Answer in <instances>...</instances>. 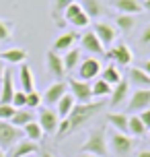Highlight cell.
Returning a JSON list of instances; mask_svg holds the SVG:
<instances>
[{
    "label": "cell",
    "mask_w": 150,
    "mask_h": 157,
    "mask_svg": "<svg viewBox=\"0 0 150 157\" xmlns=\"http://www.w3.org/2000/svg\"><path fill=\"white\" fill-rule=\"evenodd\" d=\"M2 75H4V62L0 60V81H2Z\"/></svg>",
    "instance_id": "ee69618b"
},
{
    "label": "cell",
    "mask_w": 150,
    "mask_h": 157,
    "mask_svg": "<svg viewBox=\"0 0 150 157\" xmlns=\"http://www.w3.org/2000/svg\"><path fill=\"white\" fill-rule=\"evenodd\" d=\"M138 116H140V120H142V124L146 126V130H148V128H150V108L142 110L140 114H138Z\"/></svg>",
    "instance_id": "f35d334b"
},
{
    "label": "cell",
    "mask_w": 150,
    "mask_h": 157,
    "mask_svg": "<svg viewBox=\"0 0 150 157\" xmlns=\"http://www.w3.org/2000/svg\"><path fill=\"white\" fill-rule=\"evenodd\" d=\"M146 132V126L142 124V120H140V116H130L127 118V134L130 136H142V134Z\"/></svg>",
    "instance_id": "f1b7e54d"
},
{
    "label": "cell",
    "mask_w": 150,
    "mask_h": 157,
    "mask_svg": "<svg viewBox=\"0 0 150 157\" xmlns=\"http://www.w3.org/2000/svg\"><path fill=\"white\" fill-rule=\"evenodd\" d=\"M115 25L119 27V31L130 33L136 27V17L134 15H123V13H119L117 19H115Z\"/></svg>",
    "instance_id": "f546056e"
},
{
    "label": "cell",
    "mask_w": 150,
    "mask_h": 157,
    "mask_svg": "<svg viewBox=\"0 0 150 157\" xmlns=\"http://www.w3.org/2000/svg\"><path fill=\"white\" fill-rule=\"evenodd\" d=\"M41 103H43V101H41V95L37 93L35 89L27 93V103H25V108H27V110H35V108H39Z\"/></svg>",
    "instance_id": "836d02e7"
},
{
    "label": "cell",
    "mask_w": 150,
    "mask_h": 157,
    "mask_svg": "<svg viewBox=\"0 0 150 157\" xmlns=\"http://www.w3.org/2000/svg\"><path fill=\"white\" fill-rule=\"evenodd\" d=\"M80 13H82V6H80V2H76V0H74V2H72L70 6H68L66 10H64V21L68 23L70 19H74V17H76V15H80Z\"/></svg>",
    "instance_id": "d590c367"
},
{
    "label": "cell",
    "mask_w": 150,
    "mask_h": 157,
    "mask_svg": "<svg viewBox=\"0 0 150 157\" xmlns=\"http://www.w3.org/2000/svg\"><path fill=\"white\" fill-rule=\"evenodd\" d=\"M39 155H41V157H55V155H52L49 151H39Z\"/></svg>",
    "instance_id": "7bdbcfd3"
},
{
    "label": "cell",
    "mask_w": 150,
    "mask_h": 157,
    "mask_svg": "<svg viewBox=\"0 0 150 157\" xmlns=\"http://www.w3.org/2000/svg\"><path fill=\"white\" fill-rule=\"evenodd\" d=\"M39 126L43 134H55L60 126V116L54 108H41L39 110Z\"/></svg>",
    "instance_id": "8992f818"
},
{
    "label": "cell",
    "mask_w": 150,
    "mask_h": 157,
    "mask_svg": "<svg viewBox=\"0 0 150 157\" xmlns=\"http://www.w3.org/2000/svg\"><path fill=\"white\" fill-rule=\"evenodd\" d=\"M140 68H142L144 72H148V75H150V58H146V60H144V64L140 66Z\"/></svg>",
    "instance_id": "60d3db41"
},
{
    "label": "cell",
    "mask_w": 150,
    "mask_h": 157,
    "mask_svg": "<svg viewBox=\"0 0 150 157\" xmlns=\"http://www.w3.org/2000/svg\"><path fill=\"white\" fill-rule=\"evenodd\" d=\"M74 0H52V19L58 27H64V10L70 6Z\"/></svg>",
    "instance_id": "44dd1931"
},
{
    "label": "cell",
    "mask_w": 150,
    "mask_h": 157,
    "mask_svg": "<svg viewBox=\"0 0 150 157\" xmlns=\"http://www.w3.org/2000/svg\"><path fill=\"white\" fill-rule=\"evenodd\" d=\"M76 39H78V33L76 31H66V33H62V35H58L54 39V48L52 50L54 52H68V50L74 48Z\"/></svg>",
    "instance_id": "e0dca14e"
},
{
    "label": "cell",
    "mask_w": 150,
    "mask_h": 157,
    "mask_svg": "<svg viewBox=\"0 0 150 157\" xmlns=\"http://www.w3.org/2000/svg\"><path fill=\"white\" fill-rule=\"evenodd\" d=\"M62 60H64V68H66V72L74 71V68L80 64V50H76V48L68 50V52L62 56Z\"/></svg>",
    "instance_id": "83f0119b"
},
{
    "label": "cell",
    "mask_w": 150,
    "mask_h": 157,
    "mask_svg": "<svg viewBox=\"0 0 150 157\" xmlns=\"http://www.w3.org/2000/svg\"><path fill=\"white\" fill-rule=\"evenodd\" d=\"M19 83H21V91H25V93H29V91H33L35 89V85H33V72L31 68H29V64H21V71H19Z\"/></svg>",
    "instance_id": "7402d4cb"
},
{
    "label": "cell",
    "mask_w": 150,
    "mask_h": 157,
    "mask_svg": "<svg viewBox=\"0 0 150 157\" xmlns=\"http://www.w3.org/2000/svg\"><path fill=\"white\" fill-rule=\"evenodd\" d=\"M103 110V101L101 99H97V101H88V103H74V108L70 110V114L60 120V126H58V136L62 139L66 134L74 132V130H78L82 126L87 124L88 120H93V118Z\"/></svg>",
    "instance_id": "6da1fadb"
},
{
    "label": "cell",
    "mask_w": 150,
    "mask_h": 157,
    "mask_svg": "<svg viewBox=\"0 0 150 157\" xmlns=\"http://www.w3.org/2000/svg\"><path fill=\"white\" fill-rule=\"evenodd\" d=\"M113 6L117 8L119 13H123V15H134V17L144 10L140 0H113Z\"/></svg>",
    "instance_id": "d6986e66"
},
{
    "label": "cell",
    "mask_w": 150,
    "mask_h": 157,
    "mask_svg": "<svg viewBox=\"0 0 150 157\" xmlns=\"http://www.w3.org/2000/svg\"><path fill=\"white\" fill-rule=\"evenodd\" d=\"M25 103H27V93L21 91V89H16L12 99H10V105H15L16 110H21V108H25Z\"/></svg>",
    "instance_id": "8d00e7d4"
},
{
    "label": "cell",
    "mask_w": 150,
    "mask_h": 157,
    "mask_svg": "<svg viewBox=\"0 0 150 157\" xmlns=\"http://www.w3.org/2000/svg\"><path fill=\"white\" fill-rule=\"evenodd\" d=\"M146 108H150V89H136L130 97L127 110L136 114V112H142Z\"/></svg>",
    "instance_id": "8fae6325"
},
{
    "label": "cell",
    "mask_w": 150,
    "mask_h": 157,
    "mask_svg": "<svg viewBox=\"0 0 150 157\" xmlns=\"http://www.w3.org/2000/svg\"><path fill=\"white\" fill-rule=\"evenodd\" d=\"M0 60L6 64H23L27 60V50L25 48H10L0 52Z\"/></svg>",
    "instance_id": "ac0fdd59"
},
{
    "label": "cell",
    "mask_w": 150,
    "mask_h": 157,
    "mask_svg": "<svg viewBox=\"0 0 150 157\" xmlns=\"http://www.w3.org/2000/svg\"><path fill=\"white\" fill-rule=\"evenodd\" d=\"M66 85H68V89H70V95L74 97V101H78V103L93 101V87H91V83H88V81L70 78Z\"/></svg>",
    "instance_id": "5b68a950"
},
{
    "label": "cell",
    "mask_w": 150,
    "mask_h": 157,
    "mask_svg": "<svg viewBox=\"0 0 150 157\" xmlns=\"http://www.w3.org/2000/svg\"><path fill=\"white\" fill-rule=\"evenodd\" d=\"M35 116H33V110H27V108H21V110L15 112V116L10 118V124H15L16 128H23L25 124L33 122Z\"/></svg>",
    "instance_id": "cb8c5ba5"
},
{
    "label": "cell",
    "mask_w": 150,
    "mask_h": 157,
    "mask_svg": "<svg viewBox=\"0 0 150 157\" xmlns=\"http://www.w3.org/2000/svg\"><path fill=\"white\" fill-rule=\"evenodd\" d=\"M91 87H93V97H97V99H103V97L111 95V91H113V87L109 83H105L103 78H97Z\"/></svg>",
    "instance_id": "4dcf8cb0"
},
{
    "label": "cell",
    "mask_w": 150,
    "mask_h": 157,
    "mask_svg": "<svg viewBox=\"0 0 150 157\" xmlns=\"http://www.w3.org/2000/svg\"><path fill=\"white\" fill-rule=\"evenodd\" d=\"M101 78L105 81V83H109V85L113 87V85H117V83H119V81H121L123 77L119 75V71L115 68V66H113V64H109L107 68H103V75H101Z\"/></svg>",
    "instance_id": "1f68e13d"
},
{
    "label": "cell",
    "mask_w": 150,
    "mask_h": 157,
    "mask_svg": "<svg viewBox=\"0 0 150 157\" xmlns=\"http://www.w3.org/2000/svg\"><path fill=\"white\" fill-rule=\"evenodd\" d=\"M35 153H39V145L29 141V139H21L16 145H12L8 149L6 157H29V155H35Z\"/></svg>",
    "instance_id": "30bf717a"
},
{
    "label": "cell",
    "mask_w": 150,
    "mask_h": 157,
    "mask_svg": "<svg viewBox=\"0 0 150 157\" xmlns=\"http://www.w3.org/2000/svg\"><path fill=\"white\" fill-rule=\"evenodd\" d=\"M66 93H68V85H66L64 81H55V83H52V85L45 89V93L41 95V101L45 103L48 108H54Z\"/></svg>",
    "instance_id": "52a82bcc"
},
{
    "label": "cell",
    "mask_w": 150,
    "mask_h": 157,
    "mask_svg": "<svg viewBox=\"0 0 150 157\" xmlns=\"http://www.w3.org/2000/svg\"><path fill=\"white\" fill-rule=\"evenodd\" d=\"M80 46H82V50H84V52H88V54L101 56L103 52H105V46L99 41V37L95 35V31L82 33V35H80Z\"/></svg>",
    "instance_id": "9a60e30c"
},
{
    "label": "cell",
    "mask_w": 150,
    "mask_h": 157,
    "mask_svg": "<svg viewBox=\"0 0 150 157\" xmlns=\"http://www.w3.org/2000/svg\"><path fill=\"white\" fill-rule=\"evenodd\" d=\"M68 23L72 25V27H76V29H82V27H87V25H91V19H88V15L82 10L80 15H76L74 19H70Z\"/></svg>",
    "instance_id": "e575fe53"
},
{
    "label": "cell",
    "mask_w": 150,
    "mask_h": 157,
    "mask_svg": "<svg viewBox=\"0 0 150 157\" xmlns=\"http://www.w3.org/2000/svg\"><path fill=\"white\" fill-rule=\"evenodd\" d=\"M136 157H150V149H142L136 153Z\"/></svg>",
    "instance_id": "b9f144b4"
},
{
    "label": "cell",
    "mask_w": 150,
    "mask_h": 157,
    "mask_svg": "<svg viewBox=\"0 0 150 157\" xmlns=\"http://www.w3.org/2000/svg\"><path fill=\"white\" fill-rule=\"evenodd\" d=\"M148 139H150V128H148Z\"/></svg>",
    "instance_id": "c3c4849f"
},
{
    "label": "cell",
    "mask_w": 150,
    "mask_h": 157,
    "mask_svg": "<svg viewBox=\"0 0 150 157\" xmlns=\"http://www.w3.org/2000/svg\"><path fill=\"white\" fill-rule=\"evenodd\" d=\"M142 6H144V10H148V13H150V0H146V2H144Z\"/></svg>",
    "instance_id": "f6af8a7d"
},
{
    "label": "cell",
    "mask_w": 150,
    "mask_h": 157,
    "mask_svg": "<svg viewBox=\"0 0 150 157\" xmlns=\"http://www.w3.org/2000/svg\"><path fill=\"white\" fill-rule=\"evenodd\" d=\"M140 44H144V46H148V44H150V23L144 27L142 35H140Z\"/></svg>",
    "instance_id": "ab89813d"
},
{
    "label": "cell",
    "mask_w": 150,
    "mask_h": 157,
    "mask_svg": "<svg viewBox=\"0 0 150 157\" xmlns=\"http://www.w3.org/2000/svg\"><path fill=\"white\" fill-rule=\"evenodd\" d=\"M127 91H130V83L127 78H121L117 85H113V91H111V108H117L119 103L127 97Z\"/></svg>",
    "instance_id": "ffe728a7"
},
{
    "label": "cell",
    "mask_w": 150,
    "mask_h": 157,
    "mask_svg": "<svg viewBox=\"0 0 150 157\" xmlns=\"http://www.w3.org/2000/svg\"><path fill=\"white\" fill-rule=\"evenodd\" d=\"M12 31H15V25H12V21L0 19V41H8V39L12 37Z\"/></svg>",
    "instance_id": "d6a6232c"
},
{
    "label": "cell",
    "mask_w": 150,
    "mask_h": 157,
    "mask_svg": "<svg viewBox=\"0 0 150 157\" xmlns=\"http://www.w3.org/2000/svg\"><path fill=\"white\" fill-rule=\"evenodd\" d=\"M80 6L88 15V19H99L103 15V2L101 0H80Z\"/></svg>",
    "instance_id": "603a6c76"
},
{
    "label": "cell",
    "mask_w": 150,
    "mask_h": 157,
    "mask_svg": "<svg viewBox=\"0 0 150 157\" xmlns=\"http://www.w3.org/2000/svg\"><path fill=\"white\" fill-rule=\"evenodd\" d=\"M127 118L126 114H119V112H111V114H107V124H111L115 130H119V132H127Z\"/></svg>",
    "instance_id": "d4e9b609"
},
{
    "label": "cell",
    "mask_w": 150,
    "mask_h": 157,
    "mask_svg": "<svg viewBox=\"0 0 150 157\" xmlns=\"http://www.w3.org/2000/svg\"><path fill=\"white\" fill-rule=\"evenodd\" d=\"M127 83L134 85L136 89H150V75L144 72L142 68H130L127 71Z\"/></svg>",
    "instance_id": "2e32d148"
},
{
    "label": "cell",
    "mask_w": 150,
    "mask_h": 157,
    "mask_svg": "<svg viewBox=\"0 0 150 157\" xmlns=\"http://www.w3.org/2000/svg\"><path fill=\"white\" fill-rule=\"evenodd\" d=\"M23 139V128L10 124V120H0V149L8 151Z\"/></svg>",
    "instance_id": "3957f363"
},
{
    "label": "cell",
    "mask_w": 150,
    "mask_h": 157,
    "mask_svg": "<svg viewBox=\"0 0 150 157\" xmlns=\"http://www.w3.org/2000/svg\"><path fill=\"white\" fill-rule=\"evenodd\" d=\"M23 134L29 139V141L33 143H39L41 139H43V130H41V126L37 120H33V122H29V124L23 126Z\"/></svg>",
    "instance_id": "4316f807"
},
{
    "label": "cell",
    "mask_w": 150,
    "mask_h": 157,
    "mask_svg": "<svg viewBox=\"0 0 150 157\" xmlns=\"http://www.w3.org/2000/svg\"><path fill=\"white\" fill-rule=\"evenodd\" d=\"M107 56H109L111 60H115L119 66H127V64L132 62V58H134L132 50H130L123 41H117V44H115V46L107 52Z\"/></svg>",
    "instance_id": "5bb4252c"
},
{
    "label": "cell",
    "mask_w": 150,
    "mask_h": 157,
    "mask_svg": "<svg viewBox=\"0 0 150 157\" xmlns=\"http://www.w3.org/2000/svg\"><path fill=\"white\" fill-rule=\"evenodd\" d=\"M0 103H10L12 95H15L16 87H15V75L12 71L4 68V75H2V81H0Z\"/></svg>",
    "instance_id": "7c38bea8"
},
{
    "label": "cell",
    "mask_w": 150,
    "mask_h": 157,
    "mask_svg": "<svg viewBox=\"0 0 150 157\" xmlns=\"http://www.w3.org/2000/svg\"><path fill=\"white\" fill-rule=\"evenodd\" d=\"M93 31H95V35L99 37V41H101L103 46L113 44V41H115V35H117V29H115L111 23H105V21L93 23Z\"/></svg>",
    "instance_id": "9c48e42d"
},
{
    "label": "cell",
    "mask_w": 150,
    "mask_h": 157,
    "mask_svg": "<svg viewBox=\"0 0 150 157\" xmlns=\"http://www.w3.org/2000/svg\"><path fill=\"white\" fill-rule=\"evenodd\" d=\"M0 157H6V153H4V149H0Z\"/></svg>",
    "instance_id": "7dc6e473"
},
{
    "label": "cell",
    "mask_w": 150,
    "mask_h": 157,
    "mask_svg": "<svg viewBox=\"0 0 150 157\" xmlns=\"http://www.w3.org/2000/svg\"><path fill=\"white\" fill-rule=\"evenodd\" d=\"M16 108L15 105H10V103H0V120H10V118L15 116Z\"/></svg>",
    "instance_id": "74e56055"
},
{
    "label": "cell",
    "mask_w": 150,
    "mask_h": 157,
    "mask_svg": "<svg viewBox=\"0 0 150 157\" xmlns=\"http://www.w3.org/2000/svg\"><path fill=\"white\" fill-rule=\"evenodd\" d=\"M45 68L55 81H62L64 75H66V68H64V60L62 56L54 52V50H48V54H45Z\"/></svg>",
    "instance_id": "ba28073f"
},
{
    "label": "cell",
    "mask_w": 150,
    "mask_h": 157,
    "mask_svg": "<svg viewBox=\"0 0 150 157\" xmlns=\"http://www.w3.org/2000/svg\"><path fill=\"white\" fill-rule=\"evenodd\" d=\"M109 145H111V151L119 157H127L134 149V136H130L127 132H115L109 136Z\"/></svg>",
    "instance_id": "277c9868"
},
{
    "label": "cell",
    "mask_w": 150,
    "mask_h": 157,
    "mask_svg": "<svg viewBox=\"0 0 150 157\" xmlns=\"http://www.w3.org/2000/svg\"><path fill=\"white\" fill-rule=\"evenodd\" d=\"M74 97H72L70 95V91H68V93L64 95L62 99H60V101L55 103V112H58V116H60V120H64V118L68 116V114H70V110L72 108H74Z\"/></svg>",
    "instance_id": "484cf974"
},
{
    "label": "cell",
    "mask_w": 150,
    "mask_h": 157,
    "mask_svg": "<svg viewBox=\"0 0 150 157\" xmlns=\"http://www.w3.org/2000/svg\"><path fill=\"white\" fill-rule=\"evenodd\" d=\"M97 75H101V62L97 58H84L78 64V78L80 81H91Z\"/></svg>",
    "instance_id": "4fadbf2b"
},
{
    "label": "cell",
    "mask_w": 150,
    "mask_h": 157,
    "mask_svg": "<svg viewBox=\"0 0 150 157\" xmlns=\"http://www.w3.org/2000/svg\"><path fill=\"white\" fill-rule=\"evenodd\" d=\"M80 153H91L95 157H107L109 147H107V132H105V126H99L95 130L88 132L87 143L82 145Z\"/></svg>",
    "instance_id": "7a4b0ae2"
},
{
    "label": "cell",
    "mask_w": 150,
    "mask_h": 157,
    "mask_svg": "<svg viewBox=\"0 0 150 157\" xmlns=\"http://www.w3.org/2000/svg\"><path fill=\"white\" fill-rule=\"evenodd\" d=\"M80 157H95V155H91V153H80Z\"/></svg>",
    "instance_id": "bcb514c9"
}]
</instances>
